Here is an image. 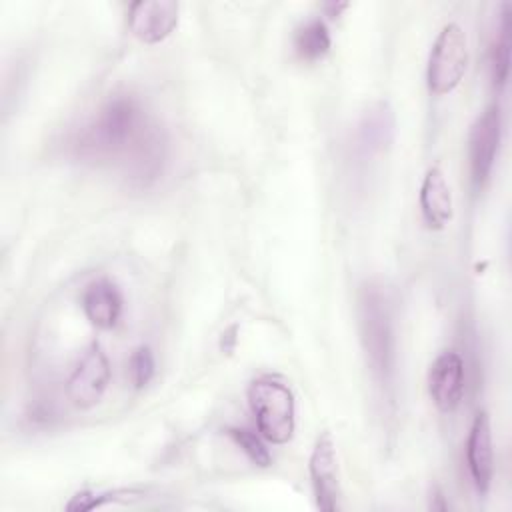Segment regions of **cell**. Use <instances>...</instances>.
Listing matches in <instances>:
<instances>
[{"label":"cell","mask_w":512,"mask_h":512,"mask_svg":"<svg viewBox=\"0 0 512 512\" xmlns=\"http://www.w3.org/2000/svg\"><path fill=\"white\" fill-rule=\"evenodd\" d=\"M74 154L84 162H116L136 186L152 184L166 162V138L132 96H114L78 128Z\"/></svg>","instance_id":"obj_1"},{"label":"cell","mask_w":512,"mask_h":512,"mask_svg":"<svg viewBox=\"0 0 512 512\" xmlns=\"http://www.w3.org/2000/svg\"><path fill=\"white\" fill-rule=\"evenodd\" d=\"M360 340L370 370L380 386H390L396 372L394 328L386 294L380 286L364 284L358 294Z\"/></svg>","instance_id":"obj_2"},{"label":"cell","mask_w":512,"mask_h":512,"mask_svg":"<svg viewBox=\"0 0 512 512\" xmlns=\"http://www.w3.org/2000/svg\"><path fill=\"white\" fill-rule=\"evenodd\" d=\"M250 410L258 432L272 444H286L296 426V408L290 388L274 378H258L248 388Z\"/></svg>","instance_id":"obj_3"},{"label":"cell","mask_w":512,"mask_h":512,"mask_svg":"<svg viewBox=\"0 0 512 512\" xmlns=\"http://www.w3.org/2000/svg\"><path fill=\"white\" fill-rule=\"evenodd\" d=\"M468 66V42L464 30L450 22L446 24L434 40L428 58L426 80L428 88L436 96L452 92L464 78Z\"/></svg>","instance_id":"obj_4"},{"label":"cell","mask_w":512,"mask_h":512,"mask_svg":"<svg viewBox=\"0 0 512 512\" xmlns=\"http://www.w3.org/2000/svg\"><path fill=\"white\" fill-rule=\"evenodd\" d=\"M500 132H502L500 108L492 104L476 118L470 130V140H468L470 174L476 188H482L490 178V172L494 168V160L498 154Z\"/></svg>","instance_id":"obj_5"},{"label":"cell","mask_w":512,"mask_h":512,"mask_svg":"<svg viewBox=\"0 0 512 512\" xmlns=\"http://www.w3.org/2000/svg\"><path fill=\"white\" fill-rule=\"evenodd\" d=\"M108 384H110V362L104 350L98 344H92L90 350L78 362L72 376L68 378V386H66L68 398L76 408L88 410L102 400Z\"/></svg>","instance_id":"obj_6"},{"label":"cell","mask_w":512,"mask_h":512,"mask_svg":"<svg viewBox=\"0 0 512 512\" xmlns=\"http://www.w3.org/2000/svg\"><path fill=\"white\" fill-rule=\"evenodd\" d=\"M178 10L174 0H138L130 4L128 28L140 42H162L176 28Z\"/></svg>","instance_id":"obj_7"},{"label":"cell","mask_w":512,"mask_h":512,"mask_svg":"<svg viewBox=\"0 0 512 512\" xmlns=\"http://www.w3.org/2000/svg\"><path fill=\"white\" fill-rule=\"evenodd\" d=\"M310 478L320 510H338L340 482H338V458L330 434H322L310 456Z\"/></svg>","instance_id":"obj_8"},{"label":"cell","mask_w":512,"mask_h":512,"mask_svg":"<svg viewBox=\"0 0 512 512\" xmlns=\"http://www.w3.org/2000/svg\"><path fill=\"white\" fill-rule=\"evenodd\" d=\"M430 396L440 412H452L458 408L464 394V362L458 352H442L428 372Z\"/></svg>","instance_id":"obj_9"},{"label":"cell","mask_w":512,"mask_h":512,"mask_svg":"<svg viewBox=\"0 0 512 512\" xmlns=\"http://www.w3.org/2000/svg\"><path fill=\"white\" fill-rule=\"evenodd\" d=\"M466 462L470 478L480 494H486L494 476V448L492 428L486 412H478L470 426L466 440Z\"/></svg>","instance_id":"obj_10"},{"label":"cell","mask_w":512,"mask_h":512,"mask_svg":"<svg viewBox=\"0 0 512 512\" xmlns=\"http://www.w3.org/2000/svg\"><path fill=\"white\" fill-rule=\"evenodd\" d=\"M420 210L422 218L430 228H444L454 214L452 192L446 176L440 168H430L420 186Z\"/></svg>","instance_id":"obj_11"},{"label":"cell","mask_w":512,"mask_h":512,"mask_svg":"<svg viewBox=\"0 0 512 512\" xmlns=\"http://www.w3.org/2000/svg\"><path fill=\"white\" fill-rule=\"evenodd\" d=\"M82 310L92 326L110 330L122 314V296L112 282L96 280L82 294Z\"/></svg>","instance_id":"obj_12"},{"label":"cell","mask_w":512,"mask_h":512,"mask_svg":"<svg viewBox=\"0 0 512 512\" xmlns=\"http://www.w3.org/2000/svg\"><path fill=\"white\" fill-rule=\"evenodd\" d=\"M394 132V116L386 102H378L374 108H370L358 130V142L366 152H380L384 150Z\"/></svg>","instance_id":"obj_13"},{"label":"cell","mask_w":512,"mask_h":512,"mask_svg":"<svg viewBox=\"0 0 512 512\" xmlns=\"http://www.w3.org/2000/svg\"><path fill=\"white\" fill-rule=\"evenodd\" d=\"M294 50L306 62L324 58L330 50V34L326 24L320 18L304 22L294 34Z\"/></svg>","instance_id":"obj_14"},{"label":"cell","mask_w":512,"mask_h":512,"mask_svg":"<svg viewBox=\"0 0 512 512\" xmlns=\"http://www.w3.org/2000/svg\"><path fill=\"white\" fill-rule=\"evenodd\" d=\"M510 32H512V6L504 4L502 6V18H500V28H498V38L494 40L492 46V80L498 86H504L508 80V70H510Z\"/></svg>","instance_id":"obj_15"},{"label":"cell","mask_w":512,"mask_h":512,"mask_svg":"<svg viewBox=\"0 0 512 512\" xmlns=\"http://www.w3.org/2000/svg\"><path fill=\"white\" fill-rule=\"evenodd\" d=\"M228 434L232 436V440L242 448V452L256 464V466H270L272 456L268 452V448L264 446V442L260 440L258 434H254L248 428H230Z\"/></svg>","instance_id":"obj_16"},{"label":"cell","mask_w":512,"mask_h":512,"mask_svg":"<svg viewBox=\"0 0 512 512\" xmlns=\"http://www.w3.org/2000/svg\"><path fill=\"white\" fill-rule=\"evenodd\" d=\"M128 372H130V380L136 388H142L152 380V376H154V356H152L148 346H140L132 352L130 362H128Z\"/></svg>","instance_id":"obj_17"},{"label":"cell","mask_w":512,"mask_h":512,"mask_svg":"<svg viewBox=\"0 0 512 512\" xmlns=\"http://www.w3.org/2000/svg\"><path fill=\"white\" fill-rule=\"evenodd\" d=\"M346 6H348L346 2H340V4L328 2V4H324V10H328V16H330V18H336V16H340V12H342Z\"/></svg>","instance_id":"obj_18"}]
</instances>
